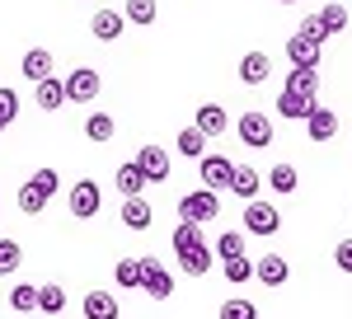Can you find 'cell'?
Returning a JSON list of instances; mask_svg holds the SVG:
<instances>
[{"label": "cell", "mask_w": 352, "mask_h": 319, "mask_svg": "<svg viewBox=\"0 0 352 319\" xmlns=\"http://www.w3.org/2000/svg\"><path fill=\"white\" fill-rule=\"evenodd\" d=\"M56 169H38V174H28L24 188H19V212L24 216H38L47 202H52V192H56Z\"/></svg>", "instance_id": "1"}, {"label": "cell", "mask_w": 352, "mask_h": 319, "mask_svg": "<svg viewBox=\"0 0 352 319\" xmlns=\"http://www.w3.org/2000/svg\"><path fill=\"white\" fill-rule=\"evenodd\" d=\"M217 216H221V197L207 192V188H192V192L179 197V221H188V226H207Z\"/></svg>", "instance_id": "2"}, {"label": "cell", "mask_w": 352, "mask_h": 319, "mask_svg": "<svg viewBox=\"0 0 352 319\" xmlns=\"http://www.w3.org/2000/svg\"><path fill=\"white\" fill-rule=\"evenodd\" d=\"M61 89H66V104H89V99H99V89H104V80L94 66H76L71 76L61 80Z\"/></svg>", "instance_id": "3"}, {"label": "cell", "mask_w": 352, "mask_h": 319, "mask_svg": "<svg viewBox=\"0 0 352 319\" xmlns=\"http://www.w3.org/2000/svg\"><path fill=\"white\" fill-rule=\"evenodd\" d=\"M244 230H249V235H277V230H282V212H277V207H272V202H258V197H254V202H244Z\"/></svg>", "instance_id": "4"}, {"label": "cell", "mask_w": 352, "mask_h": 319, "mask_svg": "<svg viewBox=\"0 0 352 319\" xmlns=\"http://www.w3.org/2000/svg\"><path fill=\"white\" fill-rule=\"evenodd\" d=\"M235 136H240L249 151H263V146H272V118L268 113H240Z\"/></svg>", "instance_id": "5"}, {"label": "cell", "mask_w": 352, "mask_h": 319, "mask_svg": "<svg viewBox=\"0 0 352 319\" xmlns=\"http://www.w3.org/2000/svg\"><path fill=\"white\" fill-rule=\"evenodd\" d=\"M197 179H202V188H207V192L230 188V179H235V160H226V155H202V160H197Z\"/></svg>", "instance_id": "6"}, {"label": "cell", "mask_w": 352, "mask_h": 319, "mask_svg": "<svg viewBox=\"0 0 352 319\" xmlns=\"http://www.w3.org/2000/svg\"><path fill=\"white\" fill-rule=\"evenodd\" d=\"M99 207H104V188L94 184V179H80V184L71 188V216H76V221L99 216Z\"/></svg>", "instance_id": "7"}, {"label": "cell", "mask_w": 352, "mask_h": 319, "mask_svg": "<svg viewBox=\"0 0 352 319\" xmlns=\"http://www.w3.org/2000/svg\"><path fill=\"white\" fill-rule=\"evenodd\" d=\"M136 169L146 174V184H164V179H169V151H160L155 141L141 146V151H136Z\"/></svg>", "instance_id": "8"}, {"label": "cell", "mask_w": 352, "mask_h": 319, "mask_svg": "<svg viewBox=\"0 0 352 319\" xmlns=\"http://www.w3.org/2000/svg\"><path fill=\"white\" fill-rule=\"evenodd\" d=\"M141 292L151 296V300H169V292H174V277L164 272L155 258H141Z\"/></svg>", "instance_id": "9"}, {"label": "cell", "mask_w": 352, "mask_h": 319, "mask_svg": "<svg viewBox=\"0 0 352 319\" xmlns=\"http://www.w3.org/2000/svg\"><path fill=\"white\" fill-rule=\"evenodd\" d=\"M315 108H320L315 94H292V89H282V94H277V104H272V113H282V118L300 122V118H310Z\"/></svg>", "instance_id": "10"}, {"label": "cell", "mask_w": 352, "mask_h": 319, "mask_svg": "<svg viewBox=\"0 0 352 319\" xmlns=\"http://www.w3.org/2000/svg\"><path fill=\"white\" fill-rule=\"evenodd\" d=\"M122 28H127L122 10H94V19H89V33H94L99 43H113V38H122Z\"/></svg>", "instance_id": "11"}, {"label": "cell", "mask_w": 352, "mask_h": 319, "mask_svg": "<svg viewBox=\"0 0 352 319\" xmlns=\"http://www.w3.org/2000/svg\"><path fill=\"white\" fill-rule=\"evenodd\" d=\"M254 277H258L263 287H282V282L292 277V267H287V258H282V254H263V258L254 263Z\"/></svg>", "instance_id": "12"}, {"label": "cell", "mask_w": 352, "mask_h": 319, "mask_svg": "<svg viewBox=\"0 0 352 319\" xmlns=\"http://www.w3.org/2000/svg\"><path fill=\"white\" fill-rule=\"evenodd\" d=\"M19 76L33 80V85H38V80H47V76H52V52H47V47H28L24 61H19Z\"/></svg>", "instance_id": "13"}, {"label": "cell", "mask_w": 352, "mask_h": 319, "mask_svg": "<svg viewBox=\"0 0 352 319\" xmlns=\"http://www.w3.org/2000/svg\"><path fill=\"white\" fill-rule=\"evenodd\" d=\"M287 61H292V66H310V71H315V66H320V43H310V38L292 33V38H287Z\"/></svg>", "instance_id": "14"}, {"label": "cell", "mask_w": 352, "mask_h": 319, "mask_svg": "<svg viewBox=\"0 0 352 319\" xmlns=\"http://www.w3.org/2000/svg\"><path fill=\"white\" fill-rule=\"evenodd\" d=\"M268 76H272L268 52H244L240 56V80H244V85H263Z\"/></svg>", "instance_id": "15"}, {"label": "cell", "mask_w": 352, "mask_h": 319, "mask_svg": "<svg viewBox=\"0 0 352 319\" xmlns=\"http://www.w3.org/2000/svg\"><path fill=\"white\" fill-rule=\"evenodd\" d=\"M305 132H310V141H329V136L338 132V113L320 104L315 113H310V118H305Z\"/></svg>", "instance_id": "16"}, {"label": "cell", "mask_w": 352, "mask_h": 319, "mask_svg": "<svg viewBox=\"0 0 352 319\" xmlns=\"http://www.w3.org/2000/svg\"><path fill=\"white\" fill-rule=\"evenodd\" d=\"M212 258H217V254H212L207 244H192V249H184V254H179V263H184V272H188V277H207V272H212Z\"/></svg>", "instance_id": "17"}, {"label": "cell", "mask_w": 352, "mask_h": 319, "mask_svg": "<svg viewBox=\"0 0 352 319\" xmlns=\"http://www.w3.org/2000/svg\"><path fill=\"white\" fill-rule=\"evenodd\" d=\"M258 184H263V179H258L254 164H235V179H230V192H235V197L254 202V197H258Z\"/></svg>", "instance_id": "18"}, {"label": "cell", "mask_w": 352, "mask_h": 319, "mask_svg": "<svg viewBox=\"0 0 352 319\" xmlns=\"http://www.w3.org/2000/svg\"><path fill=\"white\" fill-rule=\"evenodd\" d=\"M122 310H118V300H113V292H89L85 296V319H118Z\"/></svg>", "instance_id": "19"}, {"label": "cell", "mask_w": 352, "mask_h": 319, "mask_svg": "<svg viewBox=\"0 0 352 319\" xmlns=\"http://www.w3.org/2000/svg\"><path fill=\"white\" fill-rule=\"evenodd\" d=\"M33 89H38V108H43V113H56V108L66 104V89H61V80H56V76L38 80Z\"/></svg>", "instance_id": "20"}, {"label": "cell", "mask_w": 352, "mask_h": 319, "mask_svg": "<svg viewBox=\"0 0 352 319\" xmlns=\"http://www.w3.org/2000/svg\"><path fill=\"white\" fill-rule=\"evenodd\" d=\"M192 127H197L202 136H221V132H226V108H221V104H202Z\"/></svg>", "instance_id": "21"}, {"label": "cell", "mask_w": 352, "mask_h": 319, "mask_svg": "<svg viewBox=\"0 0 352 319\" xmlns=\"http://www.w3.org/2000/svg\"><path fill=\"white\" fill-rule=\"evenodd\" d=\"M113 184L122 188V197H141V188H151V184H146V174L136 169V160H132V164H118V174H113Z\"/></svg>", "instance_id": "22"}, {"label": "cell", "mask_w": 352, "mask_h": 319, "mask_svg": "<svg viewBox=\"0 0 352 319\" xmlns=\"http://www.w3.org/2000/svg\"><path fill=\"white\" fill-rule=\"evenodd\" d=\"M122 226H127V230H146V226H151V202H146V197H127V202H122Z\"/></svg>", "instance_id": "23"}, {"label": "cell", "mask_w": 352, "mask_h": 319, "mask_svg": "<svg viewBox=\"0 0 352 319\" xmlns=\"http://www.w3.org/2000/svg\"><path fill=\"white\" fill-rule=\"evenodd\" d=\"M268 188H272V192H296V188H300L296 164H287V160H282V164H272V169H268Z\"/></svg>", "instance_id": "24"}, {"label": "cell", "mask_w": 352, "mask_h": 319, "mask_svg": "<svg viewBox=\"0 0 352 319\" xmlns=\"http://www.w3.org/2000/svg\"><path fill=\"white\" fill-rule=\"evenodd\" d=\"M113 132H118L113 113H89V118H85V136H89V141H113Z\"/></svg>", "instance_id": "25"}, {"label": "cell", "mask_w": 352, "mask_h": 319, "mask_svg": "<svg viewBox=\"0 0 352 319\" xmlns=\"http://www.w3.org/2000/svg\"><path fill=\"white\" fill-rule=\"evenodd\" d=\"M282 89H292V94H315V89H320V76H315L310 66H292V76H287Z\"/></svg>", "instance_id": "26"}, {"label": "cell", "mask_w": 352, "mask_h": 319, "mask_svg": "<svg viewBox=\"0 0 352 319\" xmlns=\"http://www.w3.org/2000/svg\"><path fill=\"white\" fill-rule=\"evenodd\" d=\"M155 14H160L155 0H127V10H122V19H127V24H141V28L155 24Z\"/></svg>", "instance_id": "27"}, {"label": "cell", "mask_w": 352, "mask_h": 319, "mask_svg": "<svg viewBox=\"0 0 352 319\" xmlns=\"http://www.w3.org/2000/svg\"><path fill=\"white\" fill-rule=\"evenodd\" d=\"M179 155L184 160H202L207 155V136L197 132V127H184V132H179Z\"/></svg>", "instance_id": "28"}, {"label": "cell", "mask_w": 352, "mask_h": 319, "mask_svg": "<svg viewBox=\"0 0 352 319\" xmlns=\"http://www.w3.org/2000/svg\"><path fill=\"white\" fill-rule=\"evenodd\" d=\"M217 319H258V305L244 300V296H230V300H221Z\"/></svg>", "instance_id": "29"}, {"label": "cell", "mask_w": 352, "mask_h": 319, "mask_svg": "<svg viewBox=\"0 0 352 319\" xmlns=\"http://www.w3.org/2000/svg\"><path fill=\"white\" fill-rule=\"evenodd\" d=\"M113 282H118L122 292L141 287V258H122V263H113Z\"/></svg>", "instance_id": "30"}, {"label": "cell", "mask_w": 352, "mask_h": 319, "mask_svg": "<svg viewBox=\"0 0 352 319\" xmlns=\"http://www.w3.org/2000/svg\"><path fill=\"white\" fill-rule=\"evenodd\" d=\"M320 28H324V38L343 33V28H348V10H343L338 0H333V5H324V10H320Z\"/></svg>", "instance_id": "31"}, {"label": "cell", "mask_w": 352, "mask_h": 319, "mask_svg": "<svg viewBox=\"0 0 352 319\" xmlns=\"http://www.w3.org/2000/svg\"><path fill=\"white\" fill-rule=\"evenodd\" d=\"M38 310H43V315H61V310H66V292H61L56 282L38 287Z\"/></svg>", "instance_id": "32"}, {"label": "cell", "mask_w": 352, "mask_h": 319, "mask_svg": "<svg viewBox=\"0 0 352 319\" xmlns=\"http://www.w3.org/2000/svg\"><path fill=\"white\" fill-rule=\"evenodd\" d=\"M212 254H217L221 263H226V258H240V254H244V235H240V230H221Z\"/></svg>", "instance_id": "33"}, {"label": "cell", "mask_w": 352, "mask_h": 319, "mask_svg": "<svg viewBox=\"0 0 352 319\" xmlns=\"http://www.w3.org/2000/svg\"><path fill=\"white\" fill-rule=\"evenodd\" d=\"M10 305H14L19 315H33V310H38V287H28V282H19V287L10 292Z\"/></svg>", "instance_id": "34"}, {"label": "cell", "mask_w": 352, "mask_h": 319, "mask_svg": "<svg viewBox=\"0 0 352 319\" xmlns=\"http://www.w3.org/2000/svg\"><path fill=\"white\" fill-rule=\"evenodd\" d=\"M14 118H19V89L0 85V127H10Z\"/></svg>", "instance_id": "35"}, {"label": "cell", "mask_w": 352, "mask_h": 319, "mask_svg": "<svg viewBox=\"0 0 352 319\" xmlns=\"http://www.w3.org/2000/svg\"><path fill=\"white\" fill-rule=\"evenodd\" d=\"M24 258V249H19V239H0V277H10L14 267Z\"/></svg>", "instance_id": "36"}, {"label": "cell", "mask_w": 352, "mask_h": 319, "mask_svg": "<svg viewBox=\"0 0 352 319\" xmlns=\"http://www.w3.org/2000/svg\"><path fill=\"white\" fill-rule=\"evenodd\" d=\"M221 267H226V282H235V287L254 277V258H244V254H240V258H226Z\"/></svg>", "instance_id": "37"}, {"label": "cell", "mask_w": 352, "mask_h": 319, "mask_svg": "<svg viewBox=\"0 0 352 319\" xmlns=\"http://www.w3.org/2000/svg\"><path fill=\"white\" fill-rule=\"evenodd\" d=\"M192 244H202V226H174V254H184V249H192Z\"/></svg>", "instance_id": "38"}, {"label": "cell", "mask_w": 352, "mask_h": 319, "mask_svg": "<svg viewBox=\"0 0 352 319\" xmlns=\"http://www.w3.org/2000/svg\"><path fill=\"white\" fill-rule=\"evenodd\" d=\"M300 38H310V43H320L324 47V28H320V14H310V19H300V28H296Z\"/></svg>", "instance_id": "39"}, {"label": "cell", "mask_w": 352, "mask_h": 319, "mask_svg": "<svg viewBox=\"0 0 352 319\" xmlns=\"http://www.w3.org/2000/svg\"><path fill=\"white\" fill-rule=\"evenodd\" d=\"M333 263L343 267V272H352V239H338V249H333Z\"/></svg>", "instance_id": "40"}, {"label": "cell", "mask_w": 352, "mask_h": 319, "mask_svg": "<svg viewBox=\"0 0 352 319\" xmlns=\"http://www.w3.org/2000/svg\"><path fill=\"white\" fill-rule=\"evenodd\" d=\"M277 5H296V0H277Z\"/></svg>", "instance_id": "41"}, {"label": "cell", "mask_w": 352, "mask_h": 319, "mask_svg": "<svg viewBox=\"0 0 352 319\" xmlns=\"http://www.w3.org/2000/svg\"><path fill=\"white\" fill-rule=\"evenodd\" d=\"M0 132H5V127H0Z\"/></svg>", "instance_id": "42"}]
</instances>
